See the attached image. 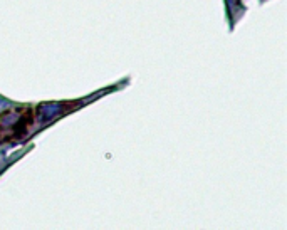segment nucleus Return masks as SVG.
Instances as JSON below:
<instances>
[{
	"label": "nucleus",
	"instance_id": "nucleus-1",
	"mask_svg": "<svg viewBox=\"0 0 287 230\" xmlns=\"http://www.w3.org/2000/svg\"><path fill=\"white\" fill-rule=\"evenodd\" d=\"M62 106L57 103H47V104H42V106L39 108V118L40 121H49V119H52L54 116H57V114L61 113Z\"/></svg>",
	"mask_w": 287,
	"mask_h": 230
}]
</instances>
